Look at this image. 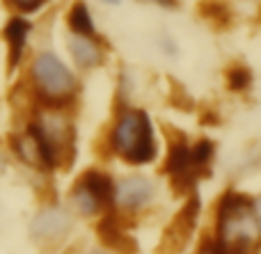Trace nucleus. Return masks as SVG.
Here are the masks:
<instances>
[{"mask_svg": "<svg viewBox=\"0 0 261 254\" xmlns=\"http://www.w3.org/2000/svg\"><path fill=\"white\" fill-rule=\"evenodd\" d=\"M259 236L261 229L252 202L236 192L222 197L218 209V241L208 247V254H250Z\"/></svg>", "mask_w": 261, "mask_h": 254, "instance_id": "2", "label": "nucleus"}, {"mask_svg": "<svg viewBox=\"0 0 261 254\" xmlns=\"http://www.w3.org/2000/svg\"><path fill=\"white\" fill-rule=\"evenodd\" d=\"M213 5H216V9H211L208 5H202V14L208 21H216L218 25H227V16H229L231 9L227 7L222 0H213Z\"/></svg>", "mask_w": 261, "mask_h": 254, "instance_id": "15", "label": "nucleus"}, {"mask_svg": "<svg viewBox=\"0 0 261 254\" xmlns=\"http://www.w3.org/2000/svg\"><path fill=\"white\" fill-rule=\"evenodd\" d=\"M165 170L170 172L172 181L179 188H190L195 183V179L202 174L204 167L195 158L193 147L186 145L184 140H179V142H172L170 154H167V160H165Z\"/></svg>", "mask_w": 261, "mask_h": 254, "instance_id": "6", "label": "nucleus"}, {"mask_svg": "<svg viewBox=\"0 0 261 254\" xmlns=\"http://www.w3.org/2000/svg\"><path fill=\"white\" fill-rule=\"evenodd\" d=\"M206 254H208V252H206Z\"/></svg>", "mask_w": 261, "mask_h": 254, "instance_id": "20", "label": "nucleus"}, {"mask_svg": "<svg viewBox=\"0 0 261 254\" xmlns=\"http://www.w3.org/2000/svg\"><path fill=\"white\" fill-rule=\"evenodd\" d=\"M64 25H67V32H73V35L101 37L99 25H96L92 9L85 0H71L69 3L67 12H64Z\"/></svg>", "mask_w": 261, "mask_h": 254, "instance_id": "11", "label": "nucleus"}, {"mask_svg": "<svg viewBox=\"0 0 261 254\" xmlns=\"http://www.w3.org/2000/svg\"><path fill=\"white\" fill-rule=\"evenodd\" d=\"M110 149L130 165H147L156 158L151 119L144 110L122 108L110 128Z\"/></svg>", "mask_w": 261, "mask_h": 254, "instance_id": "3", "label": "nucleus"}, {"mask_svg": "<svg viewBox=\"0 0 261 254\" xmlns=\"http://www.w3.org/2000/svg\"><path fill=\"white\" fill-rule=\"evenodd\" d=\"M99 3L108 5V7H117V5H122V0H99Z\"/></svg>", "mask_w": 261, "mask_h": 254, "instance_id": "18", "label": "nucleus"}, {"mask_svg": "<svg viewBox=\"0 0 261 254\" xmlns=\"http://www.w3.org/2000/svg\"><path fill=\"white\" fill-rule=\"evenodd\" d=\"M135 3H140V5H151V7L167 9V12H172V9H179L181 0H135Z\"/></svg>", "mask_w": 261, "mask_h": 254, "instance_id": "16", "label": "nucleus"}, {"mask_svg": "<svg viewBox=\"0 0 261 254\" xmlns=\"http://www.w3.org/2000/svg\"><path fill=\"white\" fill-rule=\"evenodd\" d=\"M252 206H254V215H257V222H259V229H261V197L257 202H252Z\"/></svg>", "mask_w": 261, "mask_h": 254, "instance_id": "17", "label": "nucleus"}, {"mask_svg": "<svg viewBox=\"0 0 261 254\" xmlns=\"http://www.w3.org/2000/svg\"><path fill=\"white\" fill-rule=\"evenodd\" d=\"M5 7L12 14H21V16H32V14L41 12L50 5V0H3Z\"/></svg>", "mask_w": 261, "mask_h": 254, "instance_id": "13", "label": "nucleus"}, {"mask_svg": "<svg viewBox=\"0 0 261 254\" xmlns=\"http://www.w3.org/2000/svg\"><path fill=\"white\" fill-rule=\"evenodd\" d=\"M69 220L67 211L58 209H44L41 213H37V218L32 220V236L41 243H55L69 232Z\"/></svg>", "mask_w": 261, "mask_h": 254, "instance_id": "9", "label": "nucleus"}, {"mask_svg": "<svg viewBox=\"0 0 261 254\" xmlns=\"http://www.w3.org/2000/svg\"><path fill=\"white\" fill-rule=\"evenodd\" d=\"M12 147H14V151H16L18 158H21L23 163H28L30 167H35V170H44V172L53 170V167H50L48 156H46V151L41 149L39 140H37L35 133H32L28 126L23 128L21 133H16V135H14Z\"/></svg>", "mask_w": 261, "mask_h": 254, "instance_id": "10", "label": "nucleus"}, {"mask_svg": "<svg viewBox=\"0 0 261 254\" xmlns=\"http://www.w3.org/2000/svg\"><path fill=\"white\" fill-rule=\"evenodd\" d=\"M64 46H67V53L71 58V64L81 71H94V69L103 67L106 55H108V46H106L103 37H85L67 32Z\"/></svg>", "mask_w": 261, "mask_h": 254, "instance_id": "5", "label": "nucleus"}, {"mask_svg": "<svg viewBox=\"0 0 261 254\" xmlns=\"http://www.w3.org/2000/svg\"><path fill=\"white\" fill-rule=\"evenodd\" d=\"M5 167H7V158H5V154L0 151V174L5 172Z\"/></svg>", "mask_w": 261, "mask_h": 254, "instance_id": "19", "label": "nucleus"}, {"mask_svg": "<svg viewBox=\"0 0 261 254\" xmlns=\"http://www.w3.org/2000/svg\"><path fill=\"white\" fill-rule=\"evenodd\" d=\"M71 204L76 206V211L78 213H83V215H94V213H99L103 206H108L90 186H87L85 181H83V179H78V181L73 183Z\"/></svg>", "mask_w": 261, "mask_h": 254, "instance_id": "12", "label": "nucleus"}, {"mask_svg": "<svg viewBox=\"0 0 261 254\" xmlns=\"http://www.w3.org/2000/svg\"><path fill=\"white\" fill-rule=\"evenodd\" d=\"M28 87L37 105L67 108L78 94V76L55 50L39 48L28 62Z\"/></svg>", "mask_w": 261, "mask_h": 254, "instance_id": "1", "label": "nucleus"}, {"mask_svg": "<svg viewBox=\"0 0 261 254\" xmlns=\"http://www.w3.org/2000/svg\"><path fill=\"white\" fill-rule=\"evenodd\" d=\"M156 197V188L144 177H124L115 183V204L124 211H142Z\"/></svg>", "mask_w": 261, "mask_h": 254, "instance_id": "7", "label": "nucleus"}, {"mask_svg": "<svg viewBox=\"0 0 261 254\" xmlns=\"http://www.w3.org/2000/svg\"><path fill=\"white\" fill-rule=\"evenodd\" d=\"M227 85L234 92H245L252 85V73H250V69L243 67V64H234V67L227 71Z\"/></svg>", "mask_w": 261, "mask_h": 254, "instance_id": "14", "label": "nucleus"}, {"mask_svg": "<svg viewBox=\"0 0 261 254\" xmlns=\"http://www.w3.org/2000/svg\"><path fill=\"white\" fill-rule=\"evenodd\" d=\"M30 35H32V23H30V18L21 16V14H12V16L7 18V23L3 25L0 37L5 39V46H7L9 69H18V64L23 62Z\"/></svg>", "mask_w": 261, "mask_h": 254, "instance_id": "8", "label": "nucleus"}, {"mask_svg": "<svg viewBox=\"0 0 261 254\" xmlns=\"http://www.w3.org/2000/svg\"><path fill=\"white\" fill-rule=\"evenodd\" d=\"M28 128L35 133L41 149L46 151L50 160V167L69 163L73 154V124L67 115V108L55 105H37L32 119L28 122Z\"/></svg>", "mask_w": 261, "mask_h": 254, "instance_id": "4", "label": "nucleus"}]
</instances>
